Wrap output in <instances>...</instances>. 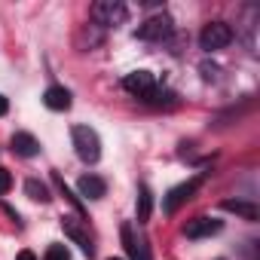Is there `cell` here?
I'll return each instance as SVG.
<instances>
[{"mask_svg":"<svg viewBox=\"0 0 260 260\" xmlns=\"http://www.w3.org/2000/svg\"><path fill=\"white\" fill-rule=\"evenodd\" d=\"M71 141H74V150H77V156L83 159V162H98L101 159V138H98V132L95 128H89V125H74L71 128Z\"/></svg>","mask_w":260,"mask_h":260,"instance_id":"cell-1","label":"cell"},{"mask_svg":"<svg viewBox=\"0 0 260 260\" xmlns=\"http://www.w3.org/2000/svg\"><path fill=\"white\" fill-rule=\"evenodd\" d=\"M89 16L101 28H116V25H122L128 19V10H125V4H119V0H98V4H92Z\"/></svg>","mask_w":260,"mask_h":260,"instance_id":"cell-2","label":"cell"},{"mask_svg":"<svg viewBox=\"0 0 260 260\" xmlns=\"http://www.w3.org/2000/svg\"><path fill=\"white\" fill-rule=\"evenodd\" d=\"M172 31H175L172 16L156 13V16H150V19H144V22L138 25L135 37H138V40H147V43H162V40H169V37H172Z\"/></svg>","mask_w":260,"mask_h":260,"instance_id":"cell-3","label":"cell"},{"mask_svg":"<svg viewBox=\"0 0 260 260\" xmlns=\"http://www.w3.org/2000/svg\"><path fill=\"white\" fill-rule=\"evenodd\" d=\"M233 28L226 25V22H211V25H205L202 28V34H199V49L202 52H217V49H226L230 43H233Z\"/></svg>","mask_w":260,"mask_h":260,"instance_id":"cell-4","label":"cell"},{"mask_svg":"<svg viewBox=\"0 0 260 260\" xmlns=\"http://www.w3.org/2000/svg\"><path fill=\"white\" fill-rule=\"evenodd\" d=\"M202 181H205V172L196 175V178H190V181H184V184H178V187H172L169 196L162 199V211H166V214H175L187 199H193V193L202 187Z\"/></svg>","mask_w":260,"mask_h":260,"instance_id":"cell-5","label":"cell"},{"mask_svg":"<svg viewBox=\"0 0 260 260\" xmlns=\"http://www.w3.org/2000/svg\"><path fill=\"white\" fill-rule=\"evenodd\" d=\"M122 89H125L128 95H135V98L144 101V98L156 89V80H153L150 71H132V74H125V77H122Z\"/></svg>","mask_w":260,"mask_h":260,"instance_id":"cell-6","label":"cell"},{"mask_svg":"<svg viewBox=\"0 0 260 260\" xmlns=\"http://www.w3.org/2000/svg\"><path fill=\"white\" fill-rule=\"evenodd\" d=\"M220 230H223V223L217 217H193V220H187L184 236L187 239H208V236H214Z\"/></svg>","mask_w":260,"mask_h":260,"instance_id":"cell-7","label":"cell"},{"mask_svg":"<svg viewBox=\"0 0 260 260\" xmlns=\"http://www.w3.org/2000/svg\"><path fill=\"white\" fill-rule=\"evenodd\" d=\"M119 236H122V245H125V251H128V257H132V260H150L147 242L135 236L132 223H122V226H119Z\"/></svg>","mask_w":260,"mask_h":260,"instance_id":"cell-8","label":"cell"},{"mask_svg":"<svg viewBox=\"0 0 260 260\" xmlns=\"http://www.w3.org/2000/svg\"><path fill=\"white\" fill-rule=\"evenodd\" d=\"M10 147H13V153L22 156V159H31V156L40 153V141H37L31 132H16L13 141H10Z\"/></svg>","mask_w":260,"mask_h":260,"instance_id":"cell-9","label":"cell"},{"mask_svg":"<svg viewBox=\"0 0 260 260\" xmlns=\"http://www.w3.org/2000/svg\"><path fill=\"white\" fill-rule=\"evenodd\" d=\"M61 226H64V233H68V236H71V239H74V242L83 248V254L92 260V257H95V245H92V239L86 236V230H83V226H80L74 217H61Z\"/></svg>","mask_w":260,"mask_h":260,"instance_id":"cell-10","label":"cell"},{"mask_svg":"<svg viewBox=\"0 0 260 260\" xmlns=\"http://www.w3.org/2000/svg\"><path fill=\"white\" fill-rule=\"evenodd\" d=\"M43 104H46L49 110H68V107L74 104V98H71V92H68L64 86H49V89L43 92Z\"/></svg>","mask_w":260,"mask_h":260,"instance_id":"cell-11","label":"cell"},{"mask_svg":"<svg viewBox=\"0 0 260 260\" xmlns=\"http://www.w3.org/2000/svg\"><path fill=\"white\" fill-rule=\"evenodd\" d=\"M77 190H80V196H86V199H101V196L107 193V184H104V178H98V175H83L80 184H77Z\"/></svg>","mask_w":260,"mask_h":260,"instance_id":"cell-12","label":"cell"},{"mask_svg":"<svg viewBox=\"0 0 260 260\" xmlns=\"http://www.w3.org/2000/svg\"><path fill=\"white\" fill-rule=\"evenodd\" d=\"M223 211H233V214H239V217H245V220H257V205L254 202H239V199H223V205H220Z\"/></svg>","mask_w":260,"mask_h":260,"instance_id":"cell-13","label":"cell"},{"mask_svg":"<svg viewBox=\"0 0 260 260\" xmlns=\"http://www.w3.org/2000/svg\"><path fill=\"white\" fill-rule=\"evenodd\" d=\"M150 211H153L150 187H147V184H138V223H147V220H150Z\"/></svg>","mask_w":260,"mask_h":260,"instance_id":"cell-14","label":"cell"},{"mask_svg":"<svg viewBox=\"0 0 260 260\" xmlns=\"http://www.w3.org/2000/svg\"><path fill=\"white\" fill-rule=\"evenodd\" d=\"M25 193H28V199H34V202H49L52 196H49V187L43 184V181H37V178H28L25 181Z\"/></svg>","mask_w":260,"mask_h":260,"instance_id":"cell-15","label":"cell"},{"mask_svg":"<svg viewBox=\"0 0 260 260\" xmlns=\"http://www.w3.org/2000/svg\"><path fill=\"white\" fill-rule=\"evenodd\" d=\"M43 260H71V251H68V245L52 242V245L46 248V257H43Z\"/></svg>","mask_w":260,"mask_h":260,"instance_id":"cell-16","label":"cell"},{"mask_svg":"<svg viewBox=\"0 0 260 260\" xmlns=\"http://www.w3.org/2000/svg\"><path fill=\"white\" fill-rule=\"evenodd\" d=\"M10 187H13V175H10L4 166H0V196H4V193H10Z\"/></svg>","mask_w":260,"mask_h":260,"instance_id":"cell-17","label":"cell"},{"mask_svg":"<svg viewBox=\"0 0 260 260\" xmlns=\"http://www.w3.org/2000/svg\"><path fill=\"white\" fill-rule=\"evenodd\" d=\"M16 260H37V254H34V251H19Z\"/></svg>","mask_w":260,"mask_h":260,"instance_id":"cell-18","label":"cell"},{"mask_svg":"<svg viewBox=\"0 0 260 260\" xmlns=\"http://www.w3.org/2000/svg\"><path fill=\"white\" fill-rule=\"evenodd\" d=\"M7 110H10V101H7L4 95H0V116H7Z\"/></svg>","mask_w":260,"mask_h":260,"instance_id":"cell-19","label":"cell"},{"mask_svg":"<svg viewBox=\"0 0 260 260\" xmlns=\"http://www.w3.org/2000/svg\"><path fill=\"white\" fill-rule=\"evenodd\" d=\"M110 260H119V257H110Z\"/></svg>","mask_w":260,"mask_h":260,"instance_id":"cell-20","label":"cell"}]
</instances>
